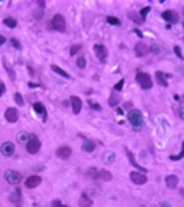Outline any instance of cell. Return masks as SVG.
I'll return each instance as SVG.
<instances>
[{
    "mask_svg": "<svg viewBox=\"0 0 184 207\" xmlns=\"http://www.w3.org/2000/svg\"><path fill=\"white\" fill-rule=\"evenodd\" d=\"M49 28H53V30L56 31H59V33H64L66 31V20H64V17L61 15V13H56V15L53 17V20L49 22Z\"/></svg>",
    "mask_w": 184,
    "mask_h": 207,
    "instance_id": "6da1fadb",
    "label": "cell"
},
{
    "mask_svg": "<svg viewBox=\"0 0 184 207\" xmlns=\"http://www.w3.org/2000/svg\"><path fill=\"white\" fill-rule=\"evenodd\" d=\"M128 122L131 123V127H135V128H140V127H143V115H141L140 110H130L128 112Z\"/></svg>",
    "mask_w": 184,
    "mask_h": 207,
    "instance_id": "7a4b0ae2",
    "label": "cell"
},
{
    "mask_svg": "<svg viewBox=\"0 0 184 207\" xmlns=\"http://www.w3.org/2000/svg\"><path fill=\"white\" fill-rule=\"evenodd\" d=\"M136 82L140 84L141 89H146V90L153 87V81H151V78H150V74H146V73H138L136 74Z\"/></svg>",
    "mask_w": 184,
    "mask_h": 207,
    "instance_id": "3957f363",
    "label": "cell"
},
{
    "mask_svg": "<svg viewBox=\"0 0 184 207\" xmlns=\"http://www.w3.org/2000/svg\"><path fill=\"white\" fill-rule=\"evenodd\" d=\"M3 177H5V181L8 182V184H20L23 176L20 174L18 171H13V169H7L5 174H3Z\"/></svg>",
    "mask_w": 184,
    "mask_h": 207,
    "instance_id": "277c9868",
    "label": "cell"
},
{
    "mask_svg": "<svg viewBox=\"0 0 184 207\" xmlns=\"http://www.w3.org/2000/svg\"><path fill=\"white\" fill-rule=\"evenodd\" d=\"M25 146H26V151H28V153H31V155H36V153L40 151V148H41V143H40L38 138H36L35 135H33L31 140L28 141Z\"/></svg>",
    "mask_w": 184,
    "mask_h": 207,
    "instance_id": "5b68a950",
    "label": "cell"
},
{
    "mask_svg": "<svg viewBox=\"0 0 184 207\" xmlns=\"http://www.w3.org/2000/svg\"><path fill=\"white\" fill-rule=\"evenodd\" d=\"M130 179H131V182H135V184L141 186V184H146L148 177H146V174H145V173H140V171H131V173H130Z\"/></svg>",
    "mask_w": 184,
    "mask_h": 207,
    "instance_id": "8992f818",
    "label": "cell"
},
{
    "mask_svg": "<svg viewBox=\"0 0 184 207\" xmlns=\"http://www.w3.org/2000/svg\"><path fill=\"white\" fill-rule=\"evenodd\" d=\"M0 151H2L3 156H12L15 153V145L12 141H5L2 146H0Z\"/></svg>",
    "mask_w": 184,
    "mask_h": 207,
    "instance_id": "52a82bcc",
    "label": "cell"
},
{
    "mask_svg": "<svg viewBox=\"0 0 184 207\" xmlns=\"http://www.w3.org/2000/svg\"><path fill=\"white\" fill-rule=\"evenodd\" d=\"M71 153H72V151H71V148L63 145V146H59L58 150H56V156L61 158V160H68V158L71 156Z\"/></svg>",
    "mask_w": 184,
    "mask_h": 207,
    "instance_id": "ba28073f",
    "label": "cell"
},
{
    "mask_svg": "<svg viewBox=\"0 0 184 207\" xmlns=\"http://www.w3.org/2000/svg\"><path fill=\"white\" fill-rule=\"evenodd\" d=\"M94 51H96L99 61L104 62L107 59V50H105V46H104V45H96V46H94Z\"/></svg>",
    "mask_w": 184,
    "mask_h": 207,
    "instance_id": "9c48e42d",
    "label": "cell"
},
{
    "mask_svg": "<svg viewBox=\"0 0 184 207\" xmlns=\"http://www.w3.org/2000/svg\"><path fill=\"white\" fill-rule=\"evenodd\" d=\"M33 110H35L38 115H41V120H46V117H48V113H46V109H45V105L41 104V102H35L33 104Z\"/></svg>",
    "mask_w": 184,
    "mask_h": 207,
    "instance_id": "30bf717a",
    "label": "cell"
},
{
    "mask_svg": "<svg viewBox=\"0 0 184 207\" xmlns=\"http://www.w3.org/2000/svg\"><path fill=\"white\" fill-rule=\"evenodd\" d=\"M40 184H41V177L40 176H30V177H26V181H25V186L28 187V189H33V187H36Z\"/></svg>",
    "mask_w": 184,
    "mask_h": 207,
    "instance_id": "8fae6325",
    "label": "cell"
},
{
    "mask_svg": "<svg viewBox=\"0 0 184 207\" xmlns=\"http://www.w3.org/2000/svg\"><path fill=\"white\" fill-rule=\"evenodd\" d=\"M5 118H7V122H10V123H15L17 120H18V112L13 107L10 109H7L5 110Z\"/></svg>",
    "mask_w": 184,
    "mask_h": 207,
    "instance_id": "7c38bea8",
    "label": "cell"
},
{
    "mask_svg": "<svg viewBox=\"0 0 184 207\" xmlns=\"http://www.w3.org/2000/svg\"><path fill=\"white\" fill-rule=\"evenodd\" d=\"M71 105H72V112H74V113H79V112H81L82 102H81V99H79L77 95H72V97H71Z\"/></svg>",
    "mask_w": 184,
    "mask_h": 207,
    "instance_id": "4fadbf2b",
    "label": "cell"
},
{
    "mask_svg": "<svg viewBox=\"0 0 184 207\" xmlns=\"http://www.w3.org/2000/svg\"><path fill=\"white\" fill-rule=\"evenodd\" d=\"M164 181H166V186L169 187V189H176V187H178V182H179L178 176H174V174L166 176V177H164Z\"/></svg>",
    "mask_w": 184,
    "mask_h": 207,
    "instance_id": "5bb4252c",
    "label": "cell"
},
{
    "mask_svg": "<svg viewBox=\"0 0 184 207\" xmlns=\"http://www.w3.org/2000/svg\"><path fill=\"white\" fill-rule=\"evenodd\" d=\"M163 18L166 22H171V23H176L178 22V13L174 10H164L163 12Z\"/></svg>",
    "mask_w": 184,
    "mask_h": 207,
    "instance_id": "9a60e30c",
    "label": "cell"
},
{
    "mask_svg": "<svg viewBox=\"0 0 184 207\" xmlns=\"http://www.w3.org/2000/svg\"><path fill=\"white\" fill-rule=\"evenodd\" d=\"M125 151H127V156H128V160H130V163H131V165H133V166H135V168H136V169H138L140 173H145V174H146V169H145V168L141 166V165H138V163H136L135 156L131 155V151H130V150H125Z\"/></svg>",
    "mask_w": 184,
    "mask_h": 207,
    "instance_id": "2e32d148",
    "label": "cell"
},
{
    "mask_svg": "<svg viewBox=\"0 0 184 207\" xmlns=\"http://www.w3.org/2000/svg\"><path fill=\"white\" fill-rule=\"evenodd\" d=\"M148 51H150V50H148V46H146L145 43H141V41L135 46V53H136V56H140V58H141V56H145V54H148Z\"/></svg>",
    "mask_w": 184,
    "mask_h": 207,
    "instance_id": "e0dca14e",
    "label": "cell"
},
{
    "mask_svg": "<svg viewBox=\"0 0 184 207\" xmlns=\"http://www.w3.org/2000/svg\"><path fill=\"white\" fill-rule=\"evenodd\" d=\"M156 81L159 82V86H163V87H168V76L161 73V71H156Z\"/></svg>",
    "mask_w": 184,
    "mask_h": 207,
    "instance_id": "ac0fdd59",
    "label": "cell"
},
{
    "mask_svg": "<svg viewBox=\"0 0 184 207\" xmlns=\"http://www.w3.org/2000/svg\"><path fill=\"white\" fill-rule=\"evenodd\" d=\"M92 205V199L87 194H82L79 197V207H91Z\"/></svg>",
    "mask_w": 184,
    "mask_h": 207,
    "instance_id": "d6986e66",
    "label": "cell"
},
{
    "mask_svg": "<svg viewBox=\"0 0 184 207\" xmlns=\"http://www.w3.org/2000/svg\"><path fill=\"white\" fill-rule=\"evenodd\" d=\"M51 69H53V73H56V74H59V76H61V78H66V79H71V76H69L68 73H66V71H64V69H61V67H59V66H56V64H53V66H51Z\"/></svg>",
    "mask_w": 184,
    "mask_h": 207,
    "instance_id": "ffe728a7",
    "label": "cell"
},
{
    "mask_svg": "<svg viewBox=\"0 0 184 207\" xmlns=\"http://www.w3.org/2000/svg\"><path fill=\"white\" fill-rule=\"evenodd\" d=\"M82 150L86 151V153H92L94 150H96V145H94V141H91V140H84Z\"/></svg>",
    "mask_w": 184,
    "mask_h": 207,
    "instance_id": "44dd1931",
    "label": "cell"
},
{
    "mask_svg": "<svg viewBox=\"0 0 184 207\" xmlns=\"http://www.w3.org/2000/svg\"><path fill=\"white\" fill-rule=\"evenodd\" d=\"M119 100H120L119 92H112L110 99H108V105H112V107H117V105H119Z\"/></svg>",
    "mask_w": 184,
    "mask_h": 207,
    "instance_id": "7402d4cb",
    "label": "cell"
},
{
    "mask_svg": "<svg viewBox=\"0 0 184 207\" xmlns=\"http://www.w3.org/2000/svg\"><path fill=\"white\" fill-rule=\"evenodd\" d=\"M31 137H33V135H30V133H20V135H18V141L26 145V143L31 140Z\"/></svg>",
    "mask_w": 184,
    "mask_h": 207,
    "instance_id": "603a6c76",
    "label": "cell"
},
{
    "mask_svg": "<svg viewBox=\"0 0 184 207\" xmlns=\"http://www.w3.org/2000/svg\"><path fill=\"white\" fill-rule=\"evenodd\" d=\"M99 179L102 181H110L112 179V174L108 171H99Z\"/></svg>",
    "mask_w": 184,
    "mask_h": 207,
    "instance_id": "cb8c5ba5",
    "label": "cell"
},
{
    "mask_svg": "<svg viewBox=\"0 0 184 207\" xmlns=\"http://www.w3.org/2000/svg\"><path fill=\"white\" fill-rule=\"evenodd\" d=\"M114 160H115L114 151H107L105 155H104V161H105V163H114Z\"/></svg>",
    "mask_w": 184,
    "mask_h": 207,
    "instance_id": "d4e9b609",
    "label": "cell"
},
{
    "mask_svg": "<svg viewBox=\"0 0 184 207\" xmlns=\"http://www.w3.org/2000/svg\"><path fill=\"white\" fill-rule=\"evenodd\" d=\"M3 25L8 26V28H15L17 26V20L15 18H5V20H3Z\"/></svg>",
    "mask_w": 184,
    "mask_h": 207,
    "instance_id": "484cf974",
    "label": "cell"
},
{
    "mask_svg": "<svg viewBox=\"0 0 184 207\" xmlns=\"http://www.w3.org/2000/svg\"><path fill=\"white\" fill-rule=\"evenodd\" d=\"M20 199H22V192H20V191H15V192L10 196V201H12V202H17V204L20 202Z\"/></svg>",
    "mask_w": 184,
    "mask_h": 207,
    "instance_id": "4316f807",
    "label": "cell"
},
{
    "mask_svg": "<svg viewBox=\"0 0 184 207\" xmlns=\"http://www.w3.org/2000/svg\"><path fill=\"white\" fill-rule=\"evenodd\" d=\"M128 18H130V20H133L135 23H141V22H143V18L138 17V15H136V13H133V12L128 13Z\"/></svg>",
    "mask_w": 184,
    "mask_h": 207,
    "instance_id": "83f0119b",
    "label": "cell"
},
{
    "mask_svg": "<svg viewBox=\"0 0 184 207\" xmlns=\"http://www.w3.org/2000/svg\"><path fill=\"white\" fill-rule=\"evenodd\" d=\"M76 64H77V67H79V69H84V67H86V58H84V56H79Z\"/></svg>",
    "mask_w": 184,
    "mask_h": 207,
    "instance_id": "f1b7e54d",
    "label": "cell"
},
{
    "mask_svg": "<svg viewBox=\"0 0 184 207\" xmlns=\"http://www.w3.org/2000/svg\"><path fill=\"white\" fill-rule=\"evenodd\" d=\"M169 158H171L173 161H178V160H181V158H184V143H182V150H181V153H179V155H171Z\"/></svg>",
    "mask_w": 184,
    "mask_h": 207,
    "instance_id": "f546056e",
    "label": "cell"
},
{
    "mask_svg": "<svg viewBox=\"0 0 184 207\" xmlns=\"http://www.w3.org/2000/svg\"><path fill=\"white\" fill-rule=\"evenodd\" d=\"M107 23H110V25H120V20L115 17H107Z\"/></svg>",
    "mask_w": 184,
    "mask_h": 207,
    "instance_id": "4dcf8cb0",
    "label": "cell"
},
{
    "mask_svg": "<svg viewBox=\"0 0 184 207\" xmlns=\"http://www.w3.org/2000/svg\"><path fill=\"white\" fill-rule=\"evenodd\" d=\"M123 84H125V81H123V79H122V81H119V82H117V84L114 86V90H115V92H120V90H122V87H123Z\"/></svg>",
    "mask_w": 184,
    "mask_h": 207,
    "instance_id": "1f68e13d",
    "label": "cell"
},
{
    "mask_svg": "<svg viewBox=\"0 0 184 207\" xmlns=\"http://www.w3.org/2000/svg\"><path fill=\"white\" fill-rule=\"evenodd\" d=\"M150 10H151V7H145V8H141V12H140V17H141V18H143V20H145V17H146V15H148V13H150Z\"/></svg>",
    "mask_w": 184,
    "mask_h": 207,
    "instance_id": "d6a6232c",
    "label": "cell"
},
{
    "mask_svg": "<svg viewBox=\"0 0 184 207\" xmlns=\"http://www.w3.org/2000/svg\"><path fill=\"white\" fill-rule=\"evenodd\" d=\"M13 97H15V102L18 104V105H23V104H25V102H23V97H22V94H15V95H13Z\"/></svg>",
    "mask_w": 184,
    "mask_h": 207,
    "instance_id": "836d02e7",
    "label": "cell"
},
{
    "mask_svg": "<svg viewBox=\"0 0 184 207\" xmlns=\"http://www.w3.org/2000/svg\"><path fill=\"white\" fill-rule=\"evenodd\" d=\"M79 50H81V46H79V45H74V46H71V51H69V53L74 56V54H77V53H79Z\"/></svg>",
    "mask_w": 184,
    "mask_h": 207,
    "instance_id": "e575fe53",
    "label": "cell"
},
{
    "mask_svg": "<svg viewBox=\"0 0 184 207\" xmlns=\"http://www.w3.org/2000/svg\"><path fill=\"white\" fill-rule=\"evenodd\" d=\"M89 176H92V177H99V169H96V168H92V169H89L87 173Z\"/></svg>",
    "mask_w": 184,
    "mask_h": 207,
    "instance_id": "d590c367",
    "label": "cell"
},
{
    "mask_svg": "<svg viewBox=\"0 0 184 207\" xmlns=\"http://www.w3.org/2000/svg\"><path fill=\"white\" fill-rule=\"evenodd\" d=\"M41 17H43V8H38L35 12V18H41Z\"/></svg>",
    "mask_w": 184,
    "mask_h": 207,
    "instance_id": "8d00e7d4",
    "label": "cell"
},
{
    "mask_svg": "<svg viewBox=\"0 0 184 207\" xmlns=\"http://www.w3.org/2000/svg\"><path fill=\"white\" fill-rule=\"evenodd\" d=\"M150 50H151V53H155V54H158V53H159V46L158 45H153Z\"/></svg>",
    "mask_w": 184,
    "mask_h": 207,
    "instance_id": "74e56055",
    "label": "cell"
},
{
    "mask_svg": "<svg viewBox=\"0 0 184 207\" xmlns=\"http://www.w3.org/2000/svg\"><path fill=\"white\" fill-rule=\"evenodd\" d=\"M174 53H176V54L182 59V53H181V48H179V46H174Z\"/></svg>",
    "mask_w": 184,
    "mask_h": 207,
    "instance_id": "f35d334b",
    "label": "cell"
},
{
    "mask_svg": "<svg viewBox=\"0 0 184 207\" xmlns=\"http://www.w3.org/2000/svg\"><path fill=\"white\" fill-rule=\"evenodd\" d=\"M53 207H69V205H64V204H61L59 201H53Z\"/></svg>",
    "mask_w": 184,
    "mask_h": 207,
    "instance_id": "ab89813d",
    "label": "cell"
},
{
    "mask_svg": "<svg viewBox=\"0 0 184 207\" xmlns=\"http://www.w3.org/2000/svg\"><path fill=\"white\" fill-rule=\"evenodd\" d=\"M12 45H13V46H15V48H17V50H20V48H22V46H20V43H18V41L15 40V38H12Z\"/></svg>",
    "mask_w": 184,
    "mask_h": 207,
    "instance_id": "60d3db41",
    "label": "cell"
},
{
    "mask_svg": "<svg viewBox=\"0 0 184 207\" xmlns=\"http://www.w3.org/2000/svg\"><path fill=\"white\" fill-rule=\"evenodd\" d=\"M3 92H5V84L0 82V95H3Z\"/></svg>",
    "mask_w": 184,
    "mask_h": 207,
    "instance_id": "b9f144b4",
    "label": "cell"
},
{
    "mask_svg": "<svg viewBox=\"0 0 184 207\" xmlns=\"http://www.w3.org/2000/svg\"><path fill=\"white\" fill-rule=\"evenodd\" d=\"M89 104H91V107H92V109H96V110H100V105H99V104H92V100H91V102H89Z\"/></svg>",
    "mask_w": 184,
    "mask_h": 207,
    "instance_id": "7bdbcfd3",
    "label": "cell"
},
{
    "mask_svg": "<svg viewBox=\"0 0 184 207\" xmlns=\"http://www.w3.org/2000/svg\"><path fill=\"white\" fill-rule=\"evenodd\" d=\"M179 117H181V118L184 120V107H181V109H179Z\"/></svg>",
    "mask_w": 184,
    "mask_h": 207,
    "instance_id": "ee69618b",
    "label": "cell"
},
{
    "mask_svg": "<svg viewBox=\"0 0 184 207\" xmlns=\"http://www.w3.org/2000/svg\"><path fill=\"white\" fill-rule=\"evenodd\" d=\"M3 43H5V38H3L2 35H0V46H2V45H3Z\"/></svg>",
    "mask_w": 184,
    "mask_h": 207,
    "instance_id": "f6af8a7d",
    "label": "cell"
}]
</instances>
